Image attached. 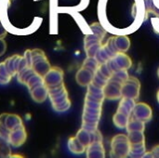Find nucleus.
<instances>
[{"mask_svg": "<svg viewBox=\"0 0 159 158\" xmlns=\"http://www.w3.org/2000/svg\"><path fill=\"white\" fill-rule=\"evenodd\" d=\"M101 24L115 35H128L138 30L145 20L144 0H100Z\"/></svg>", "mask_w": 159, "mask_h": 158, "instance_id": "obj_1", "label": "nucleus"}, {"mask_svg": "<svg viewBox=\"0 0 159 158\" xmlns=\"http://www.w3.org/2000/svg\"><path fill=\"white\" fill-rule=\"evenodd\" d=\"M105 50L113 58L117 53H126L130 47V39L128 35H114L102 44Z\"/></svg>", "mask_w": 159, "mask_h": 158, "instance_id": "obj_2", "label": "nucleus"}, {"mask_svg": "<svg viewBox=\"0 0 159 158\" xmlns=\"http://www.w3.org/2000/svg\"><path fill=\"white\" fill-rule=\"evenodd\" d=\"M130 151V142L128 135L117 134L111 141L110 156L116 158L128 157Z\"/></svg>", "mask_w": 159, "mask_h": 158, "instance_id": "obj_3", "label": "nucleus"}, {"mask_svg": "<svg viewBox=\"0 0 159 158\" xmlns=\"http://www.w3.org/2000/svg\"><path fill=\"white\" fill-rule=\"evenodd\" d=\"M140 91H141V82L137 77L129 76L128 80L122 84L121 87L122 97L138 100L140 97Z\"/></svg>", "mask_w": 159, "mask_h": 158, "instance_id": "obj_4", "label": "nucleus"}, {"mask_svg": "<svg viewBox=\"0 0 159 158\" xmlns=\"http://www.w3.org/2000/svg\"><path fill=\"white\" fill-rule=\"evenodd\" d=\"M113 73L118 70H129L132 65V61L126 53H117L107 61Z\"/></svg>", "mask_w": 159, "mask_h": 158, "instance_id": "obj_5", "label": "nucleus"}, {"mask_svg": "<svg viewBox=\"0 0 159 158\" xmlns=\"http://www.w3.org/2000/svg\"><path fill=\"white\" fill-rule=\"evenodd\" d=\"M43 78L48 89L58 87L63 84V71L57 66L51 67Z\"/></svg>", "mask_w": 159, "mask_h": 158, "instance_id": "obj_6", "label": "nucleus"}, {"mask_svg": "<svg viewBox=\"0 0 159 158\" xmlns=\"http://www.w3.org/2000/svg\"><path fill=\"white\" fill-rule=\"evenodd\" d=\"M121 87L122 84L115 81L113 79H109L106 85L103 87V93L105 100L109 101H117L122 98L121 94Z\"/></svg>", "mask_w": 159, "mask_h": 158, "instance_id": "obj_7", "label": "nucleus"}, {"mask_svg": "<svg viewBox=\"0 0 159 158\" xmlns=\"http://www.w3.org/2000/svg\"><path fill=\"white\" fill-rule=\"evenodd\" d=\"M145 20L152 16V24L154 29L159 34V3L154 0H144Z\"/></svg>", "mask_w": 159, "mask_h": 158, "instance_id": "obj_8", "label": "nucleus"}, {"mask_svg": "<svg viewBox=\"0 0 159 158\" xmlns=\"http://www.w3.org/2000/svg\"><path fill=\"white\" fill-rule=\"evenodd\" d=\"M132 115L137 119L143 121L145 123L151 121L153 117L152 108L145 102H136L135 107L132 112Z\"/></svg>", "mask_w": 159, "mask_h": 158, "instance_id": "obj_9", "label": "nucleus"}, {"mask_svg": "<svg viewBox=\"0 0 159 158\" xmlns=\"http://www.w3.org/2000/svg\"><path fill=\"white\" fill-rule=\"evenodd\" d=\"M31 68L34 70V72L44 77L46 75V74L50 70L51 65L48 60V58L46 57V55L40 56V57H35L32 59V65Z\"/></svg>", "mask_w": 159, "mask_h": 158, "instance_id": "obj_10", "label": "nucleus"}, {"mask_svg": "<svg viewBox=\"0 0 159 158\" xmlns=\"http://www.w3.org/2000/svg\"><path fill=\"white\" fill-rule=\"evenodd\" d=\"M26 138H27V133L23 125L10 131L7 142L10 143V145L14 147H20L25 142Z\"/></svg>", "mask_w": 159, "mask_h": 158, "instance_id": "obj_11", "label": "nucleus"}, {"mask_svg": "<svg viewBox=\"0 0 159 158\" xmlns=\"http://www.w3.org/2000/svg\"><path fill=\"white\" fill-rule=\"evenodd\" d=\"M94 74H95L94 71L81 66V68L77 71V73L75 74V80L79 86L88 87L92 82Z\"/></svg>", "mask_w": 159, "mask_h": 158, "instance_id": "obj_12", "label": "nucleus"}, {"mask_svg": "<svg viewBox=\"0 0 159 158\" xmlns=\"http://www.w3.org/2000/svg\"><path fill=\"white\" fill-rule=\"evenodd\" d=\"M85 100L97 102H103L105 100L103 88L95 86L94 84L90 83L87 87V94Z\"/></svg>", "mask_w": 159, "mask_h": 158, "instance_id": "obj_13", "label": "nucleus"}, {"mask_svg": "<svg viewBox=\"0 0 159 158\" xmlns=\"http://www.w3.org/2000/svg\"><path fill=\"white\" fill-rule=\"evenodd\" d=\"M0 119L9 131L23 126L21 118L14 114H2L0 115Z\"/></svg>", "mask_w": 159, "mask_h": 158, "instance_id": "obj_14", "label": "nucleus"}, {"mask_svg": "<svg viewBox=\"0 0 159 158\" xmlns=\"http://www.w3.org/2000/svg\"><path fill=\"white\" fill-rule=\"evenodd\" d=\"M87 157L89 158H104L105 149L102 142H91L86 150Z\"/></svg>", "mask_w": 159, "mask_h": 158, "instance_id": "obj_15", "label": "nucleus"}, {"mask_svg": "<svg viewBox=\"0 0 159 158\" xmlns=\"http://www.w3.org/2000/svg\"><path fill=\"white\" fill-rule=\"evenodd\" d=\"M29 91H30L32 99L37 103H41V102H45L48 96V89L45 84L37 86V87L30 89Z\"/></svg>", "mask_w": 159, "mask_h": 158, "instance_id": "obj_16", "label": "nucleus"}, {"mask_svg": "<svg viewBox=\"0 0 159 158\" xmlns=\"http://www.w3.org/2000/svg\"><path fill=\"white\" fill-rule=\"evenodd\" d=\"M135 104H136V100L131 99V98L122 97V99L118 104V108H117L116 112H119V113H122L129 116H131L133 109L135 107Z\"/></svg>", "mask_w": 159, "mask_h": 158, "instance_id": "obj_17", "label": "nucleus"}, {"mask_svg": "<svg viewBox=\"0 0 159 158\" xmlns=\"http://www.w3.org/2000/svg\"><path fill=\"white\" fill-rule=\"evenodd\" d=\"M20 59H21V56L20 55H14V56H11L9 58H7L4 62H5V65L7 69V71L10 73V74L12 76L14 75H17V73H18V67H19V63L20 61Z\"/></svg>", "mask_w": 159, "mask_h": 158, "instance_id": "obj_18", "label": "nucleus"}, {"mask_svg": "<svg viewBox=\"0 0 159 158\" xmlns=\"http://www.w3.org/2000/svg\"><path fill=\"white\" fill-rule=\"evenodd\" d=\"M68 149L75 155H82L86 152L87 147L84 146L76 137H71L68 141Z\"/></svg>", "mask_w": 159, "mask_h": 158, "instance_id": "obj_19", "label": "nucleus"}, {"mask_svg": "<svg viewBox=\"0 0 159 158\" xmlns=\"http://www.w3.org/2000/svg\"><path fill=\"white\" fill-rule=\"evenodd\" d=\"M75 137L86 147H88L91 142H93V133H92V131H89V130H87V129H85L83 128H81L77 131Z\"/></svg>", "mask_w": 159, "mask_h": 158, "instance_id": "obj_20", "label": "nucleus"}, {"mask_svg": "<svg viewBox=\"0 0 159 158\" xmlns=\"http://www.w3.org/2000/svg\"><path fill=\"white\" fill-rule=\"evenodd\" d=\"M126 129L128 132L130 131H143L145 129V122L141 121L139 119H137L136 117H134L133 115L130 116L129 123L126 127Z\"/></svg>", "mask_w": 159, "mask_h": 158, "instance_id": "obj_21", "label": "nucleus"}, {"mask_svg": "<svg viewBox=\"0 0 159 158\" xmlns=\"http://www.w3.org/2000/svg\"><path fill=\"white\" fill-rule=\"evenodd\" d=\"M146 152L145 149V142L137 143V144H130V151H129V157L140 158L143 157Z\"/></svg>", "mask_w": 159, "mask_h": 158, "instance_id": "obj_22", "label": "nucleus"}, {"mask_svg": "<svg viewBox=\"0 0 159 158\" xmlns=\"http://www.w3.org/2000/svg\"><path fill=\"white\" fill-rule=\"evenodd\" d=\"M130 116L127 115H124L122 113H119V112H116L113 117V122L115 124V126L118 129H126L128 123H129V120Z\"/></svg>", "mask_w": 159, "mask_h": 158, "instance_id": "obj_23", "label": "nucleus"}, {"mask_svg": "<svg viewBox=\"0 0 159 158\" xmlns=\"http://www.w3.org/2000/svg\"><path fill=\"white\" fill-rule=\"evenodd\" d=\"M35 73L34 72V70L31 67H26L23 70H21L20 72H19L17 74V77H18V81L23 85H26V83L28 82V80Z\"/></svg>", "mask_w": 159, "mask_h": 158, "instance_id": "obj_24", "label": "nucleus"}, {"mask_svg": "<svg viewBox=\"0 0 159 158\" xmlns=\"http://www.w3.org/2000/svg\"><path fill=\"white\" fill-rule=\"evenodd\" d=\"M128 137L130 144H137L145 142V136L143 131H130L128 132Z\"/></svg>", "mask_w": 159, "mask_h": 158, "instance_id": "obj_25", "label": "nucleus"}, {"mask_svg": "<svg viewBox=\"0 0 159 158\" xmlns=\"http://www.w3.org/2000/svg\"><path fill=\"white\" fill-rule=\"evenodd\" d=\"M13 76L10 74V73L7 71L5 62H1L0 63V85H6L7 83H9V81L11 80Z\"/></svg>", "mask_w": 159, "mask_h": 158, "instance_id": "obj_26", "label": "nucleus"}, {"mask_svg": "<svg viewBox=\"0 0 159 158\" xmlns=\"http://www.w3.org/2000/svg\"><path fill=\"white\" fill-rule=\"evenodd\" d=\"M11 156V149L10 143L0 137V157H10Z\"/></svg>", "mask_w": 159, "mask_h": 158, "instance_id": "obj_27", "label": "nucleus"}, {"mask_svg": "<svg viewBox=\"0 0 159 158\" xmlns=\"http://www.w3.org/2000/svg\"><path fill=\"white\" fill-rule=\"evenodd\" d=\"M129 77V74L128 73V70H118V71L113 73L110 79H113L115 81H117V82L123 84L125 81L128 80Z\"/></svg>", "mask_w": 159, "mask_h": 158, "instance_id": "obj_28", "label": "nucleus"}, {"mask_svg": "<svg viewBox=\"0 0 159 158\" xmlns=\"http://www.w3.org/2000/svg\"><path fill=\"white\" fill-rule=\"evenodd\" d=\"M43 84H45V83H44V78H43L42 76H40V75L34 74L28 80V82L26 83L25 86H26V87L28 88V89L30 90V89H32V88H35V87H37V86L43 85Z\"/></svg>", "mask_w": 159, "mask_h": 158, "instance_id": "obj_29", "label": "nucleus"}, {"mask_svg": "<svg viewBox=\"0 0 159 158\" xmlns=\"http://www.w3.org/2000/svg\"><path fill=\"white\" fill-rule=\"evenodd\" d=\"M108 78L104 77L102 74H100L98 72V70H96L95 74H94V77H93V80H92V84H94L95 86L99 87V88H103V87L106 85V83L108 82Z\"/></svg>", "mask_w": 159, "mask_h": 158, "instance_id": "obj_30", "label": "nucleus"}, {"mask_svg": "<svg viewBox=\"0 0 159 158\" xmlns=\"http://www.w3.org/2000/svg\"><path fill=\"white\" fill-rule=\"evenodd\" d=\"M102 43H95V44L89 45L88 47H85L84 48H85V52H86L87 57L94 58L96 52L99 50V48L102 47Z\"/></svg>", "mask_w": 159, "mask_h": 158, "instance_id": "obj_31", "label": "nucleus"}, {"mask_svg": "<svg viewBox=\"0 0 159 158\" xmlns=\"http://www.w3.org/2000/svg\"><path fill=\"white\" fill-rule=\"evenodd\" d=\"M99 62L97 61V60L95 58H89V57H87V59L84 61L82 66L83 67H86L88 69H90L94 72H96V70L98 69L99 67Z\"/></svg>", "mask_w": 159, "mask_h": 158, "instance_id": "obj_32", "label": "nucleus"}, {"mask_svg": "<svg viewBox=\"0 0 159 158\" xmlns=\"http://www.w3.org/2000/svg\"><path fill=\"white\" fill-rule=\"evenodd\" d=\"M70 107H71V102H70V100H68V101H66V102H62V103H61V104H59L57 106H54L53 109L56 112L62 113V112L67 111Z\"/></svg>", "mask_w": 159, "mask_h": 158, "instance_id": "obj_33", "label": "nucleus"}, {"mask_svg": "<svg viewBox=\"0 0 159 158\" xmlns=\"http://www.w3.org/2000/svg\"><path fill=\"white\" fill-rule=\"evenodd\" d=\"M143 157L148 158H159V144L155 146L150 152H145Z\"/></svg>", "mask_w": 159, "mask_h": 158, "instance_id": "obj_34", "label": "nucleus"}, {"mask_svg": "<svg viewBox=\"0 0 159 158\" xmlns=\"http://www.w3.org/2000/svg\"><path fill=\"white\" fill-rule=\"evenodd\" d=\"M102 108H92V107L84 106V111L83 112H86V113H89V114H92V115H102Z\"/></svg>", "mask_w": 159, "mask_h": 158, "instance_id": "obj_35", "label": "nucleus"}, {"mask_svg": "<svg viewBox=\"0 0 159 158\" xmlns=\"http://www.w3.org/2000/svg\"><path fill=\"white\" fill-rule=\"evenodd\" d=\"M6 49H7V43L5 42L3 38H0V57L4 55V53L6 52Z\"/></svg>", "mask_w": 159, "mask_h": 158, "instance_id": "obj_36", "label": "nucleus"}, {"mask_svg": "<svg viewBox=\"0 0 159 158\" xmlns=\"http://www.w3.org/2000/svg\"><path fill=\"white\" fill-rule=\"evenodd\" d=\"M7 35V30L0 24V38H3Z\"/></svg>", "mask_w": 159, "mask_h": 158, "instance_id": "obj_37", "label": "nucleus"}, {"mask_svg": "<svg viewBox=\"0 0 159 158\" xmlns=\"http://www.w3.org/2000/svg\"><path fill=\"white\" fill-rule=\"evenodd\" d=\"M157 101H158V102H159V90L157 91Z\"/></svg>", "mask_w": 159, "mask_h": 158, "instance_id": "obj_38", "label": "nucleus"}, {"mask_svg": "<svg viewBox=\"0 0 159 158\" xmlns=\"http://www.w3.org/2000/svg\"><path fill=\"white\" fill-rule=\"evenodd\" d=\"M157 75H158V78H159V68H158V70H157Z\"/></svg>", "mask_w": 159, "mask_h": 158, "instance_id": "obj_39", "label": "nucleus"}]
</instances>
